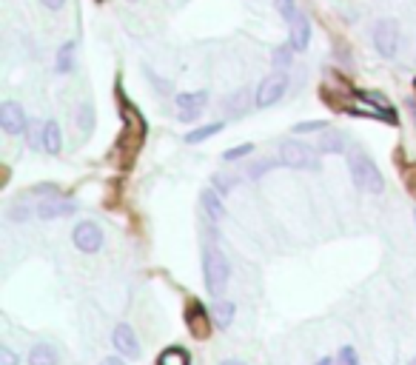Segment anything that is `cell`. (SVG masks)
Listing matches in <instances>:
<instances>
[{
    "label": "cell",
    "instance_id": "obj_1",
    "mask_svg": "<svg viewBox=\"0 0 416 365\" xmlns=\"http://www.w3.org/2000/svg\"><path fill=\"white\" fill-rule=\"evenodd\" d=\"M120 111H123V131L117 146L111 148V160H120L123 165H131V160L140 154L143 148V137H146V123L137 106H131L126 97H120Z\"/></svg>",
    "mask_w": 416,
    "mask_h": 365
},
{
    "label": "cell",
    "instance_id": "obj_2",
    "mask_svg": "<svg viewBox=\"0 0 416 365\" xmlns=\"http://www.w3.org/2000/svg\"><path fill=\"white\" fill-rule=\"evenodd\" d=\"M229 274H231V266L223 257V251L217 246H205V251H202V280H205L208 294L220 297L226 283H229Z\"/></svg>",
    "mask_w": 416,
    "mask_h": 365
},
{
    "label": "cell",
    "instance_id": "obj_3",
    "mask_svg": "<svg viewBox=\"0 0 416 365\" xmlns=\"http://www.w3.org/2000/svg\"><path fill=\"white\" fill-rule=\"evenodd\" d=\"M348 165H351V177H354V182H356V189L371 192V195H379V192L385 189V177H382V171L376 168V163L371 160V154L354 151L351 160H348Z\"/></svg>",
    "mask_w": 416,
    "mask_h": 365
},
{
    "label": "cell",
    "instance_id": "obj_4",
    "mask_svg": "<svg viewBox=\"0 0 416 365\" xmlns=\"http://www.w3.org/2000/svg\"><path fill=\"white\" fill-rule=\"evenodd\" d=\"M280 160L288 168H302V171H317L319 168V154L302 140H285L280 148Z\"/></svg>",
    "mask_w": 416,
    "mask_h": 365
},
{
    "label": "cell",
    "instance_id": "obj_5",
    "mask_svg": "<svg viewBox=\"0 0 416 365\" xmlns=\"http://www.w3.org/2000/svg\"><path fill=\"white\" fill-rule=\"evenodd\" d=\"M285 92H288V75H285V72H274V75H268V77L257 86L254 103H257L260 109H271L274 103L283 100Z\"/></svg>",
    "mask_w": 416,
    "mask_h": 365
},
{
    "label": "cell",
    "instance_id": "obj_6",
    "mask_svg": "<svg viewBox=\"0 0 416 365\" xmlns=\"http://www.w3.org/2000/svg\"><path fill=\"white\" fill-rule=\"evenodd\" d=\"M373 46H376V52L382 55V58H396V52H399V26H396V21H379L376 26H373Z\"/></svg>",
    "mask_w": 416,
    "mask_h": 365
},
{
    "label": "cell",
    "instance_id": "obj_7",
    "mask_svg": "<svg viewBox=\"0 0 416 365\" xmlns=\"http://www.w3.org/2000/svg\"><path fill=\"white\" fill-rule=\"evenodd\" d=\"M26 126H29V120H26V111L21 103H15V100L0 103V129L6 134H12V137L26 134Z\"/></svg>",
    "mask_w": 416,
    "mask_h": 365
},
{
    "label": "cell",
    "instance_id": "obj_8",
    "mask_svg": "<svg viewBox=\"0 0 416 365\" xmlns=\"http://www.w3.org/2000/svg\"><path fill=\"white\" fill-rule=\"evenodd\" d=\"M72 240H75V246H77L83 254H94V251H100V246H103V229H100L97 223H89V220H86V223H77Z\"/></svg>",
    "mask_w": 416,
    "mask_h": 365
},
{
    "label": "cell",
    "instance_id": "obj_9",
    "mask_svg": "<svg viewBox=\"0 0 416 365\" xmlns=\"http://www.w3.org/2000/svg\"><path fill=\"white\" fill-rule=\"evenodd\" d=\"M212 314L205 311V305L202 303H191L188 305V314H185V325H188V331L197 337V339H205L208 334H212Z\"/></svg>",
    "mask_w": 416,
    "mask_h": 365
},
{
    "label": "cell",
    "instance_id": "obj_10",
    "mask_svg": "<svg viewBox=\"0 0 416 365\" xmlns=\"http://www.w3.org/2000/svg\"><path fill=\"white\" fill-rule=\"evenodd\" d=\"M75 200L69 197H58V195H49L46 200L38 203V217L40 220H58V217H66V214H75Z\"/></svg>",
    "mask_w": 416,
    "mask_h": 365
},
{
    "label": "cell",
    "instance_id": "obj_11",
    "mask_svg": "<svg viewBox=\"0 0 416 365\" xmlns=\"http://www.w3.org/2000/svg\"><path fill=\"white\" fill-rule=\"evenodd\" d=\"M177 100V106H180V120H194L199 111H202V106L208 103V92L205 89H199V92H182V94H177L174 97Z\"/></svg>",
    "mask_w": 416,
    "mask_h": 365
},
{
    "label": "cell",
    "instance_id": "obj_12",
    "mask_svg": "<svg viewBox=\"0 0 416 365\" xmlns=\"http://www.w3.org/2000/svg\"><path fill=\"white\" fill-rule=\"evenodd\" d=\"M111 342L114 348L123 354V356H137L140 354V342H137V334L131 331L128 322H120L114 325V334H111Z\"/></svg>",
    "mask_w": 416,
    "mask_h": 365
},
{
    "label": "cell",
    "instance_id": "obj_13",
    "mask_svg": "<svg viewBox=\"0 0 416 365\" xmlns=\"http://www.w3.org/2000/svg\"><path fill=\"white\" fill-rule=\"evenodd\" d=\"M288 43L294 52H305L311 43V21L302 12H297V18L291 21V40Z\"/></svg>",
    "mask_w": 416,
    "mask_h": 365
},
{
    "label": "cell",
    "instance_id": "obj_14",
    "mask_svg": "<svg viewBox=\"0 0 416 365\" xmlns=\"http://www.w3.org/2000/svg\"><path fill=\"white\" fill-rule=\"evenodd\" d=\"M345 146H348L345 134H342V131H331V129H325L322 137H319V143H317L319 154H342Z\"/></svg>",
    "mask_w": 416,
    "mask_h": 365
},
{
    "label": "cell",
    "instance_id": "obj_15",
    "mask_svg": "<svg viewBox=\"0 0 416 365\" xmlns=\"http://www.w3.org/2000/svg\"><path fill=\"white\" fill-rule=\"evenodd\" d=\"M43 148L49 154H60V148H63V131H60L58 120H46L43 123Z\"/></svg>",
    "mask_w": 416,
    "mask_h": 365
},
{
    "label": "cell",
    "instance_id": "obj_16",
    "mask_svg": "<svg viewBox=\"0 0 416 365\" xmlns=\"http://www.w3.org/2000/svg\"><path fill=\"white\" fill-rule=\"evenodd\" d=\"M202 209L212 220H223L226 217V206H223V197L217 189H205L202 192Z\"/></svg>",
    "mask_w": 416,
    "mask_h": 365
},
{
    "label": "cell",
    "instance_id": "obj_17",
    "mask_svg": "<svg viewBox=\"0 0 416 365\" xmlns=\"http://www.w3.org/2000/svg\"><path fill=\"white\" fill-rule=\"evenodd\" d=\"M234 314H237V305L229 303V300H217L214 308H212V317H214V325L220 328H229L234 322Z\"/></svg>",
    "mask_w": 416,
    "mask_h": 365
},
{
    "label": "cell",
    "instance_id": "obj_18",
    "mask_svg": "<svg viewBox=\"0 0 416 365\" xmlns=\"http://www.w3.org/2000/svg\"><path fill=\"white\" fill-rule=\"evenodd\" d=\"M29 365H58V351L46 342H38L29 351Z\"/></svg>",
    "mask_w": 416,
    "mask_h": 365
},
{
    "label": "cell",
    "instance_id": "obj_19",
    "mask_svg": "<svg viewBox=\"0 0 416 365\" xmlns=\"http://www.w3.org/2000/svg\"><path fill=\"white\" fill-rule=\"evenodd\" d=\"M223 106H226L231 114H246L248 106H251V89H237L231 97H226Z\"/></svg>",
    "mask_w": 416,
    "mask_h": 365
},
{
    "label": "cell",
    "instance_id": "obj_20",
    "mask_svg": "<svg viewBox=\"0 0 416 365\" xmlns=\"http://www.w3.org/2000/svg\"><path fill=\"white\" fill-rule=\"evenodd\" d=\"M188 362H191V356H188V351H185L182 345L165 348V351L160 354V359H157V365H188Z\"/></svg>",
    "mask_w": 416,
    "mask_h": 365
},
{
    "label": "cell",
    "instance_id": "obj_21",
    "mask_svg": "<svg viewBox=\"0 0 416 365\" xmlns=\"http://www.w3.org/2000/svg\"><path fill=\"white\" fill-rule=\"evenodd\" d=\"M75 43L72 40H66L60 49H58V75H69L72 69H75Z\"/></svg>",
    "mask_w": 416,
    "mask_h": 365
},
{
    "label": "cell",
    "instance_id": "obj_22",
    "mask_svg": "<svg viewBox=\"0 0 416 365\" xmlns=\"http://www.w3.org/2000/svg\"><path fill=\"white\" fill-rule=\"evenodd\" d=\"M223 131V123H208V126H199V129H194V131H188L185 134V143H202V140H208L212 134H220Z\"/></svg>",
    "mask_w": 416,
    "mask_h": 365
},
{
    "label": "cell",
    "instance_id": "obj_23",
    "mask_svg": "<svg viewBox=\"0 0 416 365\" xmlns=\"http://www.w3.org/2000/svg\"><path fill=\"white\" fill-rule=\"evenodd\" d=\"M291 58H294V49H291V43H285V46H277L274 49L271 63H274V69L285 72V69H291Z\"/></svg>",
    "mask_w": 416,
    "mask_h": 365
},
{
    "label": "cell",
    "instance_id": "obj_24",
    "mask_svg": "<svg viewBox=\"0 0 416 365\" xmlns=\"http://www.w3.org/2000/svg\"><path fill=\"white\" fill-rule=\"evenodd\" d=\"M77 126H80L83 134H89V131L94 129V109H92V103H83V106H80V111H77Z\"/></svg>",
    "mask_w": 416,
    "mask_h": 365
},
{
    "label": "cell",
    "instance_id": "obj_25",
    "mask_svg": "<svg viewBox=\"0 0 416 365\" xmlns=\"http://www.w3.org/2000/svg\"><path fill=\"white\" fill-rule=\"evenodd\" d=\"M325 129H328V120H305V123L294 126V134H311V131H325Z\"/></svg>",
    "mask_w": 416,
    "mask_h": 365
},
{
    "label": "cell",
    "instance_id": "obj_26",
    "mask_svg": "<svg viewBox=\"0 0 416 365\" xmlns=\"http://www.w3.org/2000/svg\"><path fill=\"white\" fill-rule=\"evenodd\" d=\"M214 189L220 195H231L237 189V177H223V174H214Z\"/></svg>",
    "mask_w": 416,
    "mask_h": 365
},
{
    "label": "cell",
    "instance_id": "obj_27",
    "mask_svg": "<svg viewBox=\"0 0 416 365\" xmlns=\"http://www.w3.org/2000/svg\"><path fill=\"white\" fill-rule=\"evenodd\" d=\"M26 137H29L32 148H40L43 146V123H29L26 126Z\"/></svg>",
    "mask_w": 416,
    "mask_h": 365
},
{
    "label": "cell",
    "instance_id": "obj_28",
    "mask_svg": "<svg viewBox=\"0 0 416 365\" xmlns=\"http://www.w3.org/2000/svg\"><path fill=\"white\" fill-rule=\"evenodd\" d=\"M277 12L285 18V21H294L297 18V0H274Z\"/></svg>",
    "mask_w": 416,
    "mask_h": 365
},
{
    "label": "cell",
    "instance_id": "obj_29",
    "mask_svg": "<svg viewBox=\"0 0 416 365\" xmlns=\"http://www.w3.org/2000/svg\"><path fill=\"white\" fill-rule=\"evenodd\" d=\"M274 165H283V160H271V157H268V160H263V163L251 165V171H248V174H251V180H260V177H263L268 168H274Z\"/></svg>",
    "mask_w": 416,
    "mask_h": 365
},
{
    "label": "cell",
    "instance_id": "obj_30",
    "mask_svg": "<svg viewBox=\"0 0 416 365\" xmlns=\"http://www.w3.org/2000/svg\"><path fill=\"white\" fill-rule=\"evenodd\" d=\"M251 151H254V146H251V143H243V146H234V148H229L223 157H226V160H240V157H248Z\"/></svg>",
    "mask_w": 416,
    "mask_h": 365
},
{
    "label": "cell",
    "instance_id": "obj_31",
    "mask_svg": "<svg viewBox=\"0 0 416 365\" xmlns=\"http://www.w3.org/2000/svg\"><path fill=\"white\" fill-rule=\"evenodd\" d=\"M339 362H342V365H359V356H356L354 345H342V348H339Z\"/></svg>",
    "mask_w": 416,
    "mask_h": 365
},
{
    "label": "cell",
    "instance_id": "obj_32",
    "mask_svg": "<svg viewBox=\"0 0 416 365\" xmlns=\"http://www.w3.org/2000/svg\"><path fill=\"white\" fill-rule=\"evenodd\" d=\"M0 365H18V354L9 345H0Z\"/></svg>",
    "mask_w": 416,
    "mask_h": 365
},
{
    "label": "cell",
    "instance_id": "obj_33",
    "mask_svg": "<svg viewBox=\"0 0 416 365\" xmlns=\"http://www.w3.org/2000/svg\"><path fill=\"white\" fill-rule=\"evenodd\" d=\"M29 214H32V212H29L26 206H23V209H21V206L9 209V220H18V223H21V220H29Z\"/></svg>",
    "mask_w": 416,
    "mask_h": 365
},
{
    "label": "cell",
    "instance_id": "obj_34",
    "mask_svg": "<svg viewBox=\"0 0 416 365\" xmlns=\"http://www.w3.org/2000/svg\"><path fill=\"white\" fill-rule=\"evenodd\" d=\"M40 4H43L46 9H52V12H60V9L66 6V0H40Z\"/></svg>",
    "mask_w": 416,
    "mask_h": 365
},
{
    "label": "cell",
    "instance_id": "obj_35",
    "mask_svg": "<svg viewBox=\"0 0 416 365\" xmlns=\"http://www.w3.org/2000/svg\"><path fill=\"white\" fill-rule=\"evenodd\" d=\"M407 192H413V197H416V165H410V171H407Z\"/></svg>",
    "mask_w": 416,
    "mask_h": 365
},
{
    "label": "cell",
    "instance_id": "obj_36",
    "mask_svg": "<svg viewBox=\"0 0 416 365\" xmlns=\"http://www.w3.org/2000/svg\"><path fill=\"white\" fill-rule=\"evenodd\" d=\"M100 365H126V362H123V359H117V356H109V359H103Z\"/></svg>",
    "mask_w": 416,
    "mask_h": 365
},
{
    "label": "cell",
    "instance_id": "obj_37",
    "mask_svg": "<svg viewBox=\"0 0 416 365\" xmlns=\"http://www.w3.org/2000/svg\"><path fill=\"white\" fill-rule=\"evenodd\" d=\"M317 365H334V359H331V356H322V359H319Z\"/></svg>",
    "mask_w": 416,
    "mask_h": 365
},
{
    "label": "cell",
    "instance_id": "obj_38",
    "mask_svg": "<svg viewBox=\"0 0 416 365\" xmlns=\"http://www.w3.org/2000/svg\"><path fill=\"white\" fill-rule=\"evenodd\" d=\"M223 365H246V362H240V359H226Z\"/></svg>",
    "mask_w": 416,
    "mask_h": 365
},
{
    "label": "cell",
    "instance_id": "obj_39",
    "mask_svg": "<svg viewBox=\"0 0 416 365\" xmlns=\"http://www.w3.org/2000/svg\"><path fill=\"white\" fill-rule=\"evenodd\" d=\"M410 111H413V117H416V103H410Z\"/></svg>",
    "mask_w": 416,
    "mask_h": 365
},
{
    "label": "cell",
    "instance_id": "obj_40",
    "mask_svg": "<svg viewBox=\"0 0 416 365\" xmlns=\"http://www.w3.org/2000/svg\"><path fill=\"white\" fill-rule=\"evenodd\" d=\"M410 365H416V359H410Z\"/></svg>",
    "mask_w": 416,
    "mask_h": 365
},
{
    "label": "cell",
    "instance_id": "obj_41",
    "mask_svg": "<svg viewBox=\"0 0 416 365\" xmlns=\"http://www.w3.org/2000/svg\"><path fill=\"white\" fill-rule=\"evenodd\" d=\"M128 4H137V0H128Z\"/></svg>",
    "mask_w": 416,
    "mask_h": 365
},
{
    "label": "cell",
    "instance_id": "obj_42",
    "mask_svg": "<svg viewBox=\"0 0 416 365\" xmlns=\"http://www.w3.org/2000/svg\"><path fill=\"white\" fill-rule=\"evenodd\" d=\"M413 86H416V80H413Z\"/></svg>",
    "mask_w": 416,
    "mask_h": 365
}]
</instances>
